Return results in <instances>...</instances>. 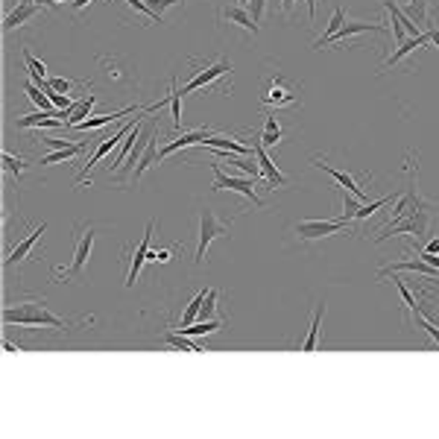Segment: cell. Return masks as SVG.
Returning <instances> with one entry per match:
<instances>
[{"instance_id": "cell-18", "label": "cell", "mask_w": 439, "mask_h": 439, "mask_svg": "<svg viewBox=\"0 0 439 439\" xmlns=\"http://www.w3.org/2000/svg\"><path fill=\"white\" fill-rule=\"evenodd\" d=\"M56 126H65V121H59V117H53V112H42V109L35 114H24L15 121V129H56Z\"/></svg>"}, {"instance_id": "cell-24", "label": "cell", "mask_w": 439, "mask_h": 439, "mask_svg": "<svg viewBox=\"0 0 439 439\" xmlns=\"http://www.w3.org/2000/svg\"><path fill=\"white\" fill-rule=\"evenodd\" d=\"M203 147H211V150H229V152H234V155H252V152H255L252 147L237 144L234 138H229V135H208L205 141H203Z\"/></svg>"}, {"instance_id": "cell-48", "label": "cell", "mask_w": 439, "mask_h": 439, "mask_svg": "<svg viewBox=\"0 0 439 439\" xmlns=\"http://www.w3.org/2000/svg\"><path fill=\"white\" fill-rule=\"evenodd\" d=\"M436 211H439V205H436Z\"/></svg>"}, {"instance_id": "cell-36", "label": "cell", "mask_w": 439, "mask_h": 439, "mask_svg": "<svg viewBox=\"0 0 439 439\" xmlns=\"http://www.w3.org/2000/svg\"><path fill=\"white\" fill-rule=\"evenodd\" d=\"M361 211V199H357L354 193H349V191H343V220L349 223V220H354V214Z\"/></svg>"}, {"instance_id": "cell-45", "label": "cell", "mask_w": 439, "mask_h": 439, "mask_svg": "<svg viewBox=\"0 0 439 439\" xmlns=\"http://www.w3.org/2000/svg\"><path fill=\"white\" fill-rule=\"evenodd\" d=\"M431 44L439 47V30H431Z\"/></svg>"}, {"instance_id": "cell-22", "label": "cell", "mask_w": 439, "mask_h": 439, "mask_svg": "<svg viewBox=\"0 0 439 439\" xmlns=\"http://www.w3.org/2000/svg\"><path fill=\"white\" fill-rule=\"evenodd\" d=\"M38 12H42V6L38 4H18L9 15H6V21H4V32H12V30H18V27H24L30 18H35Z\"/></svg>"}, {"instance_id": "cell-5", "label": "cell", "mask_w": 439, "mask_h": 439, "mask_svg": "<svg viewBox=\"0 0 439 439\" xmlns=\"http://www.w3.org/2000/svg\"><path fill=\"white\" fill-rule=\"evenodd\" d=\"M293 231L302 243H311V241H323V237H331V234H340V231L349 234L351 229H349L346 220H299L293 226Z\"/></svg>"}, {"instance_id": "cell-13", "label": "cell", "mask_w": 439, "mask_h": 439, "mask_svg": "<svg viewBox=\"0 0 439 439\" xmlns=\"http://www.w3.org/2000/svg\"><path fill=\"white\" fill-rule=\"evenodd\" d=\"M152 229H155V223H147V231H144L141 243H138V249H135V255H132V267H129V272H126V287H135V282H138V272H141L144 261H150V241H152Z\"/></svg>"}, {"instance_id": "cell-31", "label": "cell", "mask_w": 439, "mask_h": 439, "mask_svg": "<svg viewBox=\"0 0 439 439\" xmlns=\"http://www.w3.org/2000/svg\"><path fill=\"white\" fill-rule=\"evenodd\" d=\"M182 88L176 85V79H170V94H167V100H170V114H173V129L179 132L182 129Z\"/></svg>"}, {"instance_id": "cell-6", "label": "cell", "mask_w": 439, "mask_h": 439, "mask_svg": "<svg viewBox=\"0 0 439 439\" xmlns=\"http://www.w3.org/2000/svg\"><path fill=\"white\" fill-rule=\"evenodd\" d=\"M91 249H94V226H76V249H73V261L68 270H53V278H76L79 272H83V267L88 264V258H91Z\"/></svg>"}, {"instance_id": "cell-35", "label": "cell", "mask_w": 439, "mask_h": 439, "mask_svg": "<svg viewBox=\"0 0 439 439\" xmlns=\"http://www.w3.org/2000/svg\"><path fill=\"white\" fill-rule=\"evenodd\" d=\"M392 284H395V290H398V293H402V302H404V308H410L413 313H416V311H422V305H419V299H416V296H413V290L407 287V282H402V278H395Z\"/></svg>"}, {"instance_id": "cell-7", "label": "cell", "mask_w": 439, "mask_h": 439, "mask_svg": "<svg viewBox=\"0 0 439 439\" xmlns=\"http://www.w3.org/2000/svg\"><path fill=\"white\" fill-rule=\"evenodd\" d=\"M211 170H214V185H211V191H234V193L246 196L252 205L264 208V199L258 196V191H255V182H258V179H241V176H229V173H223V170H220V164H211Z\"/></svg>"}, {"instance_id": "cell-38", "label": "cell", "mask_w": 439, "mask_h": 439, "mask_svg": "<svg viewBox=\"0 0 439 439\" xmlns=\"http://www.w3.org/2000/svg\"><path fill=\"white\" fill-rule=\"evenodd\" d=\"M249 15H252V21L255 24H261L264 21V12H267V0H249Z\"/></svg>"}, {"instance_id": "cell-3", "label": "cell", "mask_w": 439, "mask_h": 439, "mask_svg": "<svg viewBox=\"0 0 439 439\" xmlns=\"http://www.w3.org/2000/svg\"><path fill=\"white\" fill-rule=\"evenodd\" d=\"M231 223H234V220H217V214H214L211 208H203V211H199V241H196V255H193L196 264L205 261L208 246L217 241V237H229Z\"/></svg>"}, {"instance_id": "cell-1", "label": "cell", "mask_w": 439, "mask_h": 439, "mask_svg": "<svg viewBox=\"0 0 439 439\" xmlns=\"http://www.w3.org/2000/svg\"><path fill=\"white\" fill-rule=\"evenodd\" d=\"M4 323L6 325H44V328H73V325H83V323H91V316H79V319H62L56 316L44 302H18V305H9L4 308Z\"/></svg>"}, {"instance_id": "cell-44", "label": "cell", "mask_w": 439, "mask_h": 439, "mask_svg": "<svg viewBox=\"0 0 439 439\" xmlns=\"http://www.w3.org/2000/svg\"><path fill=\"white\" fill-rule=\"evenodd\" d=\"M428 252H439V237H431V243L425 246Z\"/></svg>"}, {"instance_id": "cell-10", "label": "cell", "mask_w": 439, "mask_h": 439, "mask_svg": "<svg viewBox=\"0 0 439 439\" xmlns=\"http://www.w3.org/2000/svg\"><path fill=\"white\" fill-rule=\"evenodd\" d=\"M313 167H319V170H325L331 179H334V182L337 185H340L343 191H349V193H354L357 199H361V203H366V199H369V193H366V188L361 185V182H357V179L351 176V173H346V170H337V167H331V164H325L323 162V158H313V162H311Z\"/></svg>"}, {"instance_id": "cell-21", "label": "cell", "mask_w": 439, "mask_h": 439, "mask_svg": "<svg viewBox=\"0 0 439 439\" xmlns=\"http://www.w3.org/2000/svg\"><path fill=\"white\" fill-rule=\"evenodd\" d=\"M135 112H141L138 106H126V109H121V112H112V114H97V117H85L83 124H76V129L79 132H91V129H103V126H109V124H117L121 117H126V114H135Z\"/></svg>"}, {"instance_id": "cell-28", "label": "cell", "mask_w": 439, "mask_h": 439, "mask_svg": "<svg viewBox=\"0 0 439 439\" xmlns=\"http://www.w3.org/2000/svg\"><path fill=\"white\" fill-rule=\"evenodd\" d=\"M282 138H284V129H282V124L275 121V114H267L264 117V135L258 138L264 147H278L282 144Z\"/></svg>"}, {"instance_id": "cell-32", "label": "cell", "mask_w": 439, "mask_h": 439, "mask_svg": "<svg viewBox=\"0 0 439 439\" xmlns=\"http://www.w3.org/2000/svg\"><path fill=\"white\" fill-rule=\"evenodd\" d=\"M205 296H208V290H199V293L191 299V305L182 311V323H179V328H185V325H193V323H196V319H199V311H203Z\"/></svg>"}, {"instance_id": "cell-8", "label": "cell", "mask_w": 439, "mask_h": 439, "mask_svg": "<svg viewBox=\"0 0 439 439\" xmlns=\"http://www.w3.org/2000/svg\"><path fill=\"white\" fill-rule=\"evenodd\" d=\"M231 65L229 62H223V59H220V62H208L203 71H196V76L191 79L188 85H182V94H193V91H203L205 85H211L214 79H220V76H231Z\"/></svg>"}, {"instance_id": "cell-41", "label": "cell", "mask_w": 439, "mask_h": 439, "mask_svg": "<svg viewBox=\"0 0 439 439\" xmlns=\"http://www.w3.org/2000/svg\"><path fill=\"white\" fill-rule=\"evenodd\" d=\"M170 258H173L170 249H150V261H152V264H167Z\"/></svg>"}, {"instance_id": "cell-25", "label": "cell", "mask_w": 439, "mask_h": 439, "mask_svg": "<svg viewBox=\"0 0 439 439\" xmlns=\"http://www.w3.org/2000/svg\"><path fill=\"white\" fill-rule=\"evenodd\" d=\"M323 316H325V302H316L313 308V319H311V328H308V337L302 343H299V349L302 351H316L319 346V325H323Z\"/></svg>"}, {"instance_id": "cell-39", "label": "cell", "mask_w": 439, "mask_h": 439, "mask_svg": "<svg viewBox=\"0 0 439 439\" xmlns=\"http://www.w3.org/2000/svg\"><path fill=\"white\" fill-rule=\"evenodd\" d=\"M147 4H150V9L164 21V9H167V6H176V4H185V0H147Z\"/></svg>"}, {"instance_id": "cell-42", "label": "cell", "mask_w": 439, "mask_h": 439, "mask_svg": "<svg viewBox=\"0 0 439 439\" xmlns=\"http://www.w3.org/2000/svg\"><path fill=\"white\" fill-rule=\"evenodd\" d=\"M296 6V0H282V15H290Z\"/></svg>"}, {"instance_id": "cell-27", "label": "cell", "mask_w": 439, "mask_h": 439, "mask_svg": "<svg viewBox=\"0 0 439 439\" xmlns=\"http://www.w3.org/2000/svg\"><path fill=\"white\" fill-rule=\"evenodd\" d=\"M346 24V9H334V15H331V21H328V27H325V32L316 38V44H313V50H323V47H328V42L331 38L340 32V27Z\"/></svg>"}, {"instance_id": "cell-23", "label": "cell", "mask_w": 439, "mask_h": 439, "mask_svg": "<svg viewBox=\"0 0 439 439\" xmlns=\"http://www.w3.org/2000/svg\"><path fill=\"white\" fill-rule=\"evenodd\" d=\"M150 132H152V124L147 126V129H141V138L135 141V147L129 150V155H126V162H124V182H129L132 179V173H135V164L141 162V155H144V150H147V141H150Z\"/></svg>"}, {"instance_id": "cell-33", "label": "cell", "mask_w": 439, "mask_h": 439, "mask_svg": "<svg viewBox=\"0 0 439 439\" xmlns=\"http://www.w3.org/2000/svg\"><path fill=\"white\" fill-rule=\"evenodd\" d=\"M21 56H24V65H27V73H30V79L35 85H42L44 83V73H47V68H44V62H38V59L24 47L21 50Z\"/></svg>"}, {"instance_id": "cell-12", "label": "cell", "mask_w": 439, "mask_h": 439, "mask_svg": "<svg viewBox=\"0 0 439 439\" xmlns=\"http://www.w3.org/2000/svg\"><path fill=\"white\" fill-rule=\"evenodd\" d=\"M387 21H351V24H343L340 27V32H337L328 44H351V38H357V35H363V32H387V27H384Z\"/></svg>"}, {"instance_id": "cell-16", "label": "cell", "mask_w": 439, "mask_h": 439, "mask_svg": "<svg viewBox=\"0 0 439 439\" xmlns=\"http://www.w3.org/2000/svg\"><path fill=\"white\" fill-rule=\"evenodd\" d=\"M208 135H211L208 129H193V132H182L179 138H173L170 144H164L162 150H158V162H164V158H167V155H173L176 150H188V147H193V144H203Z\"/></svg>"}, {"instance_id": "cell-43", "label": "cell", "mask_w": 439, "mask_h": 439, "mask_svg": "<svg viewBox=\"0 0 439 439\" xmlns=\"http://www.w3.org/2000/svg\"><path fill=\"white\" fill-rule=\"evenodd\" d=\"M88 4H91V0H73V12H83Z\"/></svg>"}, {"instance_id": "cell-19", "label": "cell", "mask_w": 439, "mask_h": 439, "mask_svg": "<svg viewBox=\"0 0 439 439\" xmlns=\"http://www.w3.org/2000/svg\"><path fill=\"white\" fill-rule=\"evenodd\" d=\"M425 44H431V30H425V32H419V35H407L402 44H398V50L392 53V56H387L384 59V68H392V65H398L404 56H410L416 47H425Z\"/></svg>"}, {"instance_id": "cell-40", "label": "cell", "mask_w": 439, "mask_h": 439, "mask_svg": "<svg viewBox=\"0 0 439 439\" xmlns=\"http://www.w3.org/2000/svg\"><path fill=\"white\" fill-rule=\"evenodd\" d=\"M42 144L50 147V150H65V147H71L76 141H68V138H53V135H42Z\"/></svg>"}, {"instance_id": "cell-46", "label": "cell", "mask_w": 439, "mask_h": 439, "mask_svg": "<svg viewBox=\"0 0 439 439\" xmlns=\"http://www.w3.org/2000/svg\"><path fill=\"white\" fill-rule=\"evenodd\" d=\"M241 6H249V0H241Z\"/></svg>"}, {"instance_id": "cell-26", "label": "cell", "mask_w": 439, "mask_h": 439, "mask_svg": "<svg viewBox=\"0 0 439 439\" xmlns=\"http://www.w3.org/2000/svg\"><path fill=\"white\" fill-rule=\"evenodd\" d=\"M141 129H144V124H138L126 138H124V144H121V150H117V155H114V162H109V176L117 170V167H124V162H126V155H129V150L135 147V141L141 138Z\"/></svg>"}, {"instance_id": "cell-9", "label": "cell", "mask_w": 439, "mask_h": 439, "mask_svg": "<svg viewBox=\"0 0 439 439\" xmlns=\"http://www.w3.org/2000/svg\"><path fill=\"white\" fill-rule=\"evenodd\" d=\"M296 91H299V88L290 85L284 76H275L272 83H270V91L261 97V103H264V106H275V109H282V106H296V100H299Z\"/></svg>"}, {"instance_id": "cell-11", "label": "cell", "mask_w": 439, "mask_h": 439, "mask_svg": "<svg viewBox=\"0 0 439 439\" xmlns=\"http://www.w3.org/2000/svg\"><path fill=\"white\" fill-rule=\"evenodd\" d=\"M398 272H419V275H428V278H439V270H433L428 261L422 258H407V261H392L387 267L378 270V278H387V275H398Z\"/></svg>"}, {"instance_id": "cell-29", "label": "cell", "mask_w": 439, "mask_h": 439, "mask_svg": "<svg viewBox=\"0 0 439 439\" xmlns=\"http://www.w3.org/2000/svg\"><path fill=\"white\" fill-rule=\"evenodd\" d=\"M164 343L173 346V349H182V351H193V354L205 351V346H199L193 337H188V334H182V331H167V334H164Z\"/></svg>"}, {"instance_id": "cell-37", "label": "cell", "mask_w": 439, "mask_h": 439, "mask_svg": "<svg viewBox=\"0 0 439 439\" xmlns=\"http://www.w3.org/2000/svg\"><path fill=\"white\" fill-rule=\"evenodd\" d=\"M416 323H419V325H422V328H425V331H428V334L433 337V343L439 346V325L433 323V319H431V316H425L422 311H416Z\"/></svg>"}, {"instance_id": "cell-30", "label": "cell", "mask_w": 439, "mask_h": 439, "mask_svg": "<svg viewBox=\"0 0 439 439\" xmlns=\"http://www.w3.org/2000/svg\"><path fill=\"white\" fill-rule=\"evenodd\" d=\"M79 152H85V144H71V147H65V150H53V152H47V155H42V167H50V164H59V162H68V158H73V155H79Z\"/></svg>"}, {"instance_id": "cell-20", "label": "cell", "mask_w": 439, "mask_h": 439, "mask_svg": "<svg viewBox=\"0 0 439 439\" xmlns=\"http://www.w3.org/2000/svg\"><path fill=\"white\" fill-rule=\"evenodd\" d=\"M158 164V121H152V132H150V141H147V150H144V155H141V162H138V167H135V173H132V179L138 182L150 167H155Z\"/></svg>"}, {"instance_id": "cell-4", "label": "cell", "mask_w": 439, "mask_h": 439, "mask_svg": "<svg viewBox=\"0 0 439 439\" xmlns=\"http://www.w3.org/2000/svg\"><path fill=\"white\" fill-rule=\"evenodd\" d=\"M428 226H431V205L416 208V211L404 214L402 220H395V223H384L381 231H378V243L387 241V237H392V234H410L413 241H419L422 234H428Z\"/></svg>"}, {"instance_id": "cell-17", "label": "cell", "mask_w": 439, "mask_h": 439, "mask_svg": "<svg viewBox=\"0 0 439 439\" xmlns=\"http://www.w3.org/2000/svg\"><path fill=\"white\" fill-rule=\"evenodd\" d=\"M220 21H229L231 27H241L243 32H249V35H258V24L252 21L249 9H246V6H241V4H234V6L220 9Z\"/></svg>"}, {"instance_id": "cell-34", "label": "cell", "mask_w": 439, "mask_h": 439, "mask_svg": "<svg viewBox=\"0 0 439 439\" xmlns=\"http://www.w3.org/2000/svg\"><path fill=\"white\" fill-rule=\"evenodd\" d=\"M0 162H4V170H6V173H12L15 179H21V176H24V170H27V162H24L21 155L4 152V158H0Z\"/></svg>"}, {"instance_id": "cell-49", "label": "cell", "mask_w": 439, "mask_h": 439, "mask_svg": "<svg viewBox=\"0 0 439 439\" xmlns=\"http://www.w3.org/2000/svg\"><path fill=\"white\" fill-rule=\"evenodd\" d=\"M436 319H439V316H436Z\"/></svg>"}, {"instance_id": "cell-14", "label": "cell", "mask_w": 439, "mask_h": 439, "mask_svg": "<svg viewBox=\"0 0 439 439\" xmlns=\"http://www.w3.org/2000/svg\"><path fill=\"white\" fill-rule=\"evenodd\" d=\"M44 229H47V223H42V226H38L35 231H30L27 237H24V241L21 243H18L9 255H6V261H4V267L6 270H12V267H18V264H21V261H27V258H30V252H32V246L38 243V241H42V234H44Z\"/></svg>"}, {"instance_id": "cell-15", "label": "cell", "mask_w": 439, "mask_h": 439, "mask_svg": "<svg viewBox=\"0 0 439 439\" xmlns=\"http://www.w3.org/2000/svg\"><path fill=\"white\" fill-rule=\"evenodd\" d=\"M252 150H255V158H258V164H261V173H264V179L272 185V188H284L287 185V179H284V173L275 167V162L267 155V147L258 141V144H252Z\"/></svg>"}, {"instance_id": "cell-47", "label": "cell", "mask_w": 439, "mask_h": 439, "mask_svg": "<svg viewBox=\"0 0 439 439\" xmlns=\"http://www.w3.org/2000/svg\"><path fill=\"white\" fill-rule=\"evenodd\" d=\"M53 4H65V0H53Z\"/></svg>"}, {"instance_id": "cell-2", "label": "cell", "mask_w": 439, "mask_h": 439, "mask_svg": "<svg viewBox=\"0 0 439 439\" xmlns=\"http://www.w3.org/2000/svg\"><path fill=\"white\" fill-rule=\"evenodd\" d=\"M144 117H150L147 106H144L141 112H138V117H132V121H129V124H124V126H117V132H112L109 138H100V144L94 147V152L88 155V162H85V170H83V173H79V176H76V185H83V182H85V179L91 176V170H94V167H97L100 162H103V158H106V155H109V152H112V150H114L117 144H121V141H124V138H126V135H129V132H132V129H135L138 124H144Z\"/></svg>"}]
</instances>
